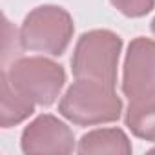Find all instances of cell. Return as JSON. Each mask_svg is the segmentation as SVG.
Instances as JSON below:
<instances>
[{"label":"cell","instance_id":"cell-1","mask_svg":"<svg viewBox=\"0 0 155 155\" xmlns=\"http://www.w3.org/2000/svg\"><path fill=\"white\" fill-rule=\"evenodd\" d=\"M58 111L77 126H97L115 122L122 115V101L113 86L77 79L58 102Z\"/></svg>","mask_w":155,"mask_h":155},{"label":"cell","instance_id":"cell-2","mask_svg":"<svg viewBox=\"0 0 155 155\" xmlns=\"http://www.w3.org/2000/svg\"><path fill=\"white\" fill-rule=\"evenodd\" d=\"M120 51L122 38L110 29H91L82 33L71 57L73 77L97 81L115 88Z\"/></svg>","mask_w":155,"mask_h":155},{"label":"cell","instance_id":"cell-3","mask_svg":"<svg viewBox=\"0 0 155 155\" xmlns=\"http://www.w3.org/2000/svg\"><path fill=\"white\" fill-rule=\"evenodd\" d=\"M75 33L73 17L60 6L44 4L31 9L20 28V42L28 51L60 57Z\"/></svg>","mask_w":155,"mask_h":155},{"label":"cell","instance_id":"cell-4","mask_svg":"<svg viewBox=\"0 0 155 155\" xmlns=\"http://www.w3.org/2000/svg\"><path fill=\"white\" fill-rule=\"evenodd\" d=\"M4 71L13 88L38 106H51L66 82L64 68L46 57L15 58Z\"/></svg>","mask_w":155,"mask_h":155},{"label":"cell","instance_id":"cell-5","mask_svg":"<svg viewBox=\"0 0 155 155\" xmlns=\"http://www.w3.org/2000/svg\"><path fill=\"white\" fill-rule=\"evenodd\" d=\"M122 93L133 101L155 93V42L137 37L130 42L122 71Z\"/></svg>","mask_w":155,"mask_h":155},{"label":"cell","instance_id":"cell-6","mask_svg":"<svg viewBox=\"0 0 155 155\" xmlns=\"http://www.w3.org/2000/svg\"><path fill=\"white\" fill-rule=\"evenodd\" d=\"M20 148L24 153H71L75 150V135L64 120L44 113L24 128Z\"/></svg>","mask_w":155,"mask_h":155},{"label":"cell","instance_id":"cell-7","mask_svg":"<svg viewBox=\"0 0 155 155\" xmlns=\"http://www.w3.org/2000/svg\"><path fill=\"white\" fill-rule=\"evenodd\" d=\"M77 151L86 153H117V155H130L133 151L128 135L120 128H101L88 131L81 142Z\"/></svg>","mask_w":155,"mask_h":155},{"label":"cell","instance_id":"cell-8","mask_svg":"<svg viewBox=\"0 0 155 155\" xmlns=\"http://www.w3.org/2000/svg\"><path fill=\"white\" fill-rule=\"evenodd\" d=\"M2 104H0V126L2 128H13L20 122H24L29 115L35 111V102L24 97L18 90L13 88L9 82L6 71H2Z\"/></svg>","mask_w":155,"mask_h":155},{"label":"cell","instance_id":"cell-9","mask_svg":"<svg viewBox=\"0 0 155 155\" xmlns=\"http://www.w3.org/2000/svg\"><path fill=\"white\" fill-rule=\"evenodd\" d=\"M124 122L135 137L155 142V93L130 101Z\"/></svg>","mask_w":155,"mask_h":155},{"label":"cell","instance_id":"cell-10","mask_svg":"<svg viewBox=\"0 0 155 155\" xmlns=\"http://www.w3.org/2000/svg\"><path fill=\"white\" fill-rule=\"evenodd\" d=\"M110 2L119 13L130 18L146 17L155 8V0H110Z\"/></svg>","mask_w":155,"mask_h":155},{"label":"cell","instance_id":"cell-11","mask_svg":"<svg viewBox=\"0 0 155 155\" xmlns=\"http://www.w3.org/2000/svg\"><path fill=\"white\" fill-rule=\"evenodd\" d=\"M150 28H151V33L155 35V17H153V20H151V24H150Z\"/></svg>","mask_w":155,"mask_h":155}]
</instances>
